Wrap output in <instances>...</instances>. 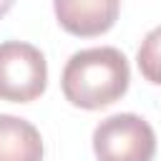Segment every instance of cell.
Masks as SVG:
<instances>
[{
	"instance_id": "cell-1",
	"label": "cell",
	"mask_w": 161,
	"mask_h": 161,
	"mask_svg": "<svg viewBox=\"0 0 161 161\" xmlns=\"http://www.w3.org/2000/svg\"><path fill=\"white\" fill-rule=\"evenodd\" d=\"M128 83H131L128 60L118 48L111 45L73 53L60 75L65 101L86 111H98L116 103L128 91Z\"/></svg>"
},
{
	"instance_id": "cell-2",
	"label": "cell",
	"mask_w": 161,
	"mask_h": 161,
	"mask_svg": "<svg viewBox=\"0 0 161 161\" xmlns=\"http://www.w3.org/2000/svg\"><path fill=\"white\" fill-rule=\"evenodd\" d=\"M93 153L98 161H151L156 153V133L141 116L116 113L96 126Z\"/></svg>"
},
{
	"instance_id": "cell-3",
	"label": "cell",
	"mask_w": 161,
	"mask_h": 161,
	"mask_svg": "<svg viewBox=\"0 0 161 161\" xmlns=\"http://www.w3.org/2000/svg\"><path fill=\"white\" fill-rule=\"evenodd\" d=\"M48 86L45 55L23 40L0 43V98L10 103H30Z\"/></svg>"
},
{
	"instance_id": "cell-4",
	"label": "cell",
	"mask_w": 161,
	"mask_h": 161,
	"mask_svg": "<svg viewBox=\"0 0 161 161\" xmlns=\"http://www.w3.org/2000/svg\"><path fill=\"white\" fill-rule=\"evenodd\" d=\"M60 28L78 38H96L118 20L121 0H53Z\"/></svg>"
},
{
	"instance_id": "cell-5",
	"label": "cell",
	"mask_w": 161,
	"mask_h": 161,
	"mask_svg": "<svg viewBox=\"0 0 161 161\" xmlns=\"http://www.w3.org/2000/svg\"><path fill=\"white\" fill-rule=\"evenodd\" d=\"M0 161H43L40 131L25 118L0 113Z\"/></svg>"
},
{
	"instance_id": "cell-6",
	"label": "cell",
	"mask_w": 161,
	"mask_h": 161,
	"mask_svg": "<svg viewBox=\"0 0 161 161\" xmlns=\"http://www.w3.org/2000/svg\"><path fill=\"white\" fill-rule=\"evenodd\" d=\"M136 63H138L141 75L148 83L161 86V25L146 33V38L138 45Z\"/></svg>"
},
{
	"instance_id": "cell-7",
	"label": "cell",
	"mask_w": 161,
	"mask_h": 161,
	"mask_svg": "<svg viewBox=\"0 0 161 161\" xmlns=\"http://www.w3.org/2000/svg\"><path fill=\"white\" fill-rule=\"evenodd\" d=\"M13 5H15V0H0V18H5Z\"/></svg>"
}]
</instances>
